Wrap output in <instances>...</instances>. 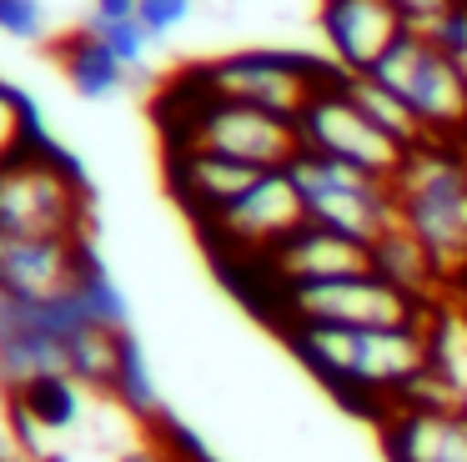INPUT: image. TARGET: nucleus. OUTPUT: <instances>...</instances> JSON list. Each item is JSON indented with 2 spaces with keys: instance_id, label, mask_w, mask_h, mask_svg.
<instances>
[{
  "instance_id": "10",
  "label": "nucleus",
  "mask_w": 467,
  "mask_h": 462,
  "mask_svg": "<svg viewBox=\"0 0 467 462\" xmlns=\"http://www.w3.org/2000/svg\"><path fill=\"white\" fill-rule=\"evenodd\" d=\"M296 136H302V151L347 161V166H362V171L387 176V181H392L397 166L407 161V151L397 146L392 136H382V131L352 106V96L342 90V70L306 100V110L296 116Z\"/></svg>"
},
{
  "instance_id": "18",
  "label": "nucleus",
  "mask_w": 467,
  "mask_h": 462,
  "mask_svg": "<svg viewBox=\"0 0 467 462\" xmlns=\"http://www.w3.org/2000/svg\"><path fill=\"white\" fill-rule=\"evenodd\" d=\"M342 90L352 96V106L362 110V116L382 131V136H392L402 151H412V146H422V141H427L422 121H417L387 86H377L372 76H347V70H342Z\"/></svg>"
},
{
  "instance_id": "27",
  "label": "nucleus",
  "mask_w": 467,
  "mask_h": 462,
  "mask_svg": "<svg viewBox=\"0 0 467 462\" xmlns=\"http://www.w3.org/2000/svg\"><path fill=\"white\" fill-rule=\"evenodd\" d=\"M447 291H457V297H462V317H467V267L452 277V287H447Z\"/></svg>"
},
{
  "instance_id": "4",
  "label": "nucleus",
  "mask_w": 467,
  "mask_h": 462,
  "mask_svg": "<svg viewBox=\"0 0 467 462\" xmlns=\"http://www.w3.org/2000/svg\"><path fill=\"white\" fill-rule=\"evenodd\" d=\"M442 301H427L402 291L397 281L377 271L332 281H306V287H282L262 301V317L272 327L286 321H317V327H427Z\"/></svg>"
},
{
  "instance_id": "13",
  "label": "nucleus",
  "mask_w": 467,
  "mask_h": 462,
  "mask_svg": "<svg viewBox=\"0 0 467 462\" xmlns=\"http://www.w3.org/2000/svg\"><path fill=\"white\" fill-rule=\"evenodd\" d=\"M317 26L332 50L327 60H337L347 76H367L387 56V46L407 30L392 0H322Z\"/></svg>"
},
{
  "instance_id": "9",
  "label": "nucleus",
  "mask_w": 467,
  "mask_h": 462,
  "mask_svg": "<svg viewBox=\"0 0 467 462\" xmlns=\"http://www.w3.org/2000/svg\"><path fill=\"white\" fill-rule=\"evenodd\" d=\"M306 221L302 191L292 186V176L282 171H266L252 191L232 201L222 216H212L206 226H196L206 236V251H212L222 267H236V261H262L266 251L282 236H292Z\"/></svg>"
},
{
  "instance_id": "14",
  "label": "nucleus",
  "mask_w": 467,
  "mask_h": 462,
  "mask_svg": "<svg viewBox=\"0 0 467 462\" xmlns=\"http://www.w3.org/2000/svg\"><path fill=\"white\" fill-rule=\"evenodd\" d=\"M266 171L246 166V161L216 156V151H166V186L182 201V211L206 226L212 216H222L242 191H252Z\"/></svg>"
},
{
  "instance_id": "22",
  "label": "nucleus",
  "mask_w": 467,
  "mask_h": 462,
  "mask_svg": "<svg viewBox=\"0 0 467 462\" xmlns=\"http://www.w3.org/2000/svg\"><path fill=\"white\" fill-rule=\"evenodd\" d=\"M86 30H96V36L111 46V56L121 60L126 70H141L146 56H151V46H156V40L146 36L141 20H86Z\"/></svg>"
},
{
  "instance_id": "6",
  "label": "nucleus",
  "mask_w": 467,
  "mask_h": 462,
  "mask_svg": "<svg viewBox=\"0 0 467 462\" xmlns=\"http://www.w3.org/2000/svg\"><path fill=\"white\" fill-rule=\"evenodd\" d=\"M286 176L302 191L306 221H317V226H332L342 236L367 241V247L382 231L397 226V201H392V181L387 176H372V171L347 166V161H332V156H317V151H296Z\"/></svg>"
},
{
  "instance_id": "5",
  "label": "nucleus",
  "mask_w": 467,
  "mask_h": 462,
  "mask_svg": "<svg viewBox=\"0 0 467 462\" xmlns=\"http://www.w3.org/2000/svg\"><path fill=\"white\" fill-rule=\"evenodd\" d=\"M367 76L392 90L422 121L427 136L467 141V70L447 60L422 30H402Z\"/></svg>"
},
{
  "instance_id": "17",
  "label": "nucleus",
  "mask_w": 467,
  "mask_h": 462,
  "mask_svg": "<svg viewBox=\"0 0 467 462\" xmlns=\"http://www.w3.org/2000/svg\"><path fill=\"white\" fill-rule=\"evenodd\" d=\"M5 397H11L41 432H51V437L71 432L76 422L86 417V387L71 377V372H46V377H31L26 387L5 392Z\"/></svg>"
},
{
  "instance_id": "26",
  "label": "nucleus",
  "mask_w": 467,
  "mask_h": 462,
  "mask_svg": "<svg viewBox=\"0 0 467 462\" xmlns=\"http://www.w3.org/2000/svg\"><path fill=\"white\" fill-rule=\"evenodd\" d=\"M86 20H136V0H91Z\"/></svg>"
},
{
  "instance_id": "23",
  "label": "nucleus",
  "mask_w": 467,
  "mask_h": 462,
  "mask_svg": "<svg viewBox=\"0 0 467 462\" xmlns=\"http://www.w3.org/2000/svg\"><path fill=\"white\" fill-rule=\"evenodd\" d=\"M0 36L41 40L46 36V5L41 0H0Z\"/></svg>"
},
{
  "instance_id": "15",
  "label": "nucleus",
  "mask_w": 467,
  "mask_h": 462,
  "mask_svg": "<svg viewBox=\"0 0 467 462\" xmlns=\"http://www.w3.org/2000/svg\"><path fill=\"white\" fill-rule=\"evenodd\" d=\"M46 372H66V341L41 321L36 301L0 291V392H16Z\"/></svg>"
},
{
  "instance_id": "12",
  "label": "nucleus",
  "mask_w": 467,
  "mask_h": 462,
  "mask_svg": "<svg viewBox=\"0 0 467 462\" xmlns=\"http://www.w3.org/2000/svg\"><path fill=\"white\" fill-rule=\"evenodd\" d=\"M91 236H11L0 231V291L5 297H56L81 277Z\"/></svg>"
},
{
  "instance_id": "19",
  "label": "nucleus",
  "mask_w": 467,
  "mask_h": 462,
  "mask_svg": "<svg viewBox=\"0 0 467 462\" xmlns=\"http://www.w3.org/2000/svg\"><path fill=\"white\" fill-rule=\"evenodd\" d=\"M111 397L121 402V407L131 412V417H141V422H156V427L166 422V412H161V392H156L151 367H146V352H141V341H136L131 331L121 337V357H116Z\"/></svg>"
},
{
  "instance_id": "16",
  "label": "nucleus",
  "mask_w": 467,
  "mask_h": 462,
  "mask_svg": "<svg viewBox=\"0 0 467 462\" xmlns=\"http://www.w3.org/2000/svg\"><path fill=\"white\" fill-rule=\"evenodd\" d=\"M56 60H61L71 90H76V96H86V100H111V96H121L126 76H131V70H126L121 60L111 56V46H106L96 30H86V26L56 40Z\"/></svg>"
},
{
  "instance_id": "11",
  "label": "nucleus",
  "mask_w": 467,
  "mask_h": 462,
  "mask_svg": "<svg viewBox=\"0 0 467 462\" xmlns=\"http://www.w3.org/2000/svg\"><path fill=\"white\" fill-rule=\"evenodd\" d=\"M387 462H467V407L427 372L397 407L377 417Z\"/></svg>"
},
{
  "instance_id": "20",
  "label": "nucleus",
  "mask_w": 467,
  "mask_h": 462,
  "mask_svg": "<svg viewBox=\"0 0 467 462\" xmlns=\"http://www.w3.org/2000/svg\"><path fill=\"white\" fill-rule=\"evenodd\" d=\"M41 141H51L41 106L26 90H16L11 80H0V166L11 156H21L26 146H41Z\"/></svg>"
},
{
  "instance_id": "1",
  "label": "nucleus",
  "mask_w": 467,
  "mask_h": 462,
  "mask_svg": "<svg viewBox=\"0 0 467 462\" xmlns=\"http://www.w3.org/2000/svg\"><path fill=\"white\" fill-rule=\"evenodd\" d=\"M427 327H317V321H286L276 331L302 357V367L312 377H322L342 402H352V407L372 402L377 417H382L432 367V331Z\"/></svg>"
},
{
  "instance_id": "8",
  "label": "nucleus",
  "mask_w": 467,
  "mask_h": 462,
  "mask_svg": "<svg viewBox=\"0 0 467 462\" xmlns=\"http://www.w3.org/2000/svg\"><path fill=\"white\" fill-rule=\"evenodd\" d=\"M166 151H216V156L246 161L262 171H282L292 166V156L302 151L296 121L276 116V110L246 106V100H222L212 96L176 141H166Z\"/></svg>"
},
{
  "instance_id": "7",
  "label": "nucleus",
  "mask_w": 467,
  "mask_h": 462,
  "mask_svg": "<svg viewBox=\"0 0 467 462\" xmlns=\"http://www.w3.org/2000/svg\"><path fill=\"white\" fill-rule=\"evenodd\" d=\"M337 60H317L306 50H232V56L202 60V76L212 96L222 100H246V106L276 110V116L296 121L306 100L337 76Z\"/></svg>"
},
{
  "instance_id": "25",
  "label": "nucleus",
  "mask_w": 467,
  "mask_h": 462,
  "mask_svg": "<svg viewBox=\"0 0 467 462\" xmlns=\"http://www.w3.org/2000/svg\"><path fill=\"white\" fill-rule=\"evenodd\" d=\"M392 5H397V16H402L407 30H427L442 10H452L457 0H392Z\"/></svg>"
},
{
  "instance_id": "3",
  "label": "nucleus",
  "mask_w": 467,
  "mask_h": 462,
  "mask_svg": "<svg viewBox=\"0 0 467 462\" xmlns=\"http://www.w3.org/2000/svg\"><path fill=\"white\" fill-rule=\"evenodd\" d=\"M91 186L61 141L26 146L0 166V231L11 236H86Z\"/></svg>"
},
{
  "instance_id": "24",
  "label": "nucleus",
  "mask_w": 467,
  "mask_h": 462,
  "mask_svg": "<svg viewBox=\"0 0 467 462\" xmlns=\"http://www.w3.org/2000/svg\"><path fill=\"white\" fill-rule=\"evenodd\" d=\"M192 5H196V0H136V20L146 26V36H151V40H166L171 30L186 26Z\"/></svg>"
},
{
  "instance_id": "2",
  "label": "nucleus",
  "mask_w": 467,
  "mask_h": 462,
  "mask_svg": "<svg viewBox=\"0 0 467 462\" xmlns=\"http://www.w3.org/2000/svg\"><path fill=\"white\" fill-rule=\"evenodd\" d=\"M397 226L432 257L442 281L467 267V146L427 136L392 176Z\"/></svg>"
},
{
  "instance_id": "21",
  "label": "nucleus",
  "mask_w": 467,
  "mask_h": 462,
  "mask_svg": "<svg viewBox=\"0 0 467 462\" xmlns=\"http://www.w3.org/2000/svg\"><path fill=\"white\" fill-rule=\"evenodd\" d=\"M76 291H81V301H86V311H91V321L96 327H111V331H131V307H126V297H121V287L111 281V271L101 267V257H86V267H81V277L71 281Z\"/></svg>"
}]
</instances>
